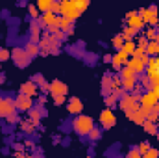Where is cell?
Masks as SVG:
<instances>
[{"label": "cell", "mask_w": 159, "mask_h": 158, "mask_svg": "<svg viewBox=\"0 0 159 158\" xmlns=\"http://www.w3.org/2000/svg\"><path fill=\"white\" fill-rule=\"evenodd\" d=\"M93 126H94V125H93V119L87 117V116H81V114H80L78 117L74 119V130L78 132L80 136H87Z\"/></svg>", "instance_id": "cell-1"}, {"label": "cell", "mask_w": 159, "mask_h": 158, "mask_svg": "<svg viewBox=\"0 0 159 158\" xmlns=\"http://www.w3.org/2000/svg\"><path fill=\"white\" fill-rule=\"evenodd\" d=\"M59 11H61L67 19H70V21H74L76 17H80V11L76 9V6H74L72 0H61V2H59Z\"/></svg>", "instance_id": "cell-2"}, {"label": "cell", "mask_w": 159, "mask_h": 158, "mask_svg": "<svg viewBox=\"0 0 159 158\" xmlns=\"http://www.w3.org/2000/svg\"><path fill=\"white\" fill-rule=\"evenodd\" d=\"M11 58H13V62L17 63V65H28V62H30V54L26 52V48H15V50H11Z\"/></svg>", "instance_id": "cell-3"}, {"label": "cell", "mask_w": 159, "mask_h": 158, "mask_svg": "<svg viewBox=\"0 0 159 158\" xmlns=\"http://www.w3.org/2000/svg\"><path fill=\"white\" fill-rule=\"evenodd\" d=\"M100 123H102L104 128H111V126L117 123V117H115V114H113L111 108H106V110L100 114Z\"/></svg>", "instance_id": "cell-4"}, {"label": "cell", "mask_w": 159, "mask_h": 158, "mask_svg": "<svg viewBox=\"0 0 159 158\" xmlns=\"http://www.w3.org/2000/svg\"><path fill=\"white\" fill-rule=\"evenodd\" d=\"M148 63V78L152 80V82H159V58H152V60H148L146 62Z\"/></svg>", "instance_id": "cell-5"}, {"label": "cell", "mask_w": 159, "mask_h": 158, "mask_svg": "<svg viewBox=\"0 0 159 158\" xmlns=\"http://www.w3.org/2000/svg\"><path fill=\"white\" fill-rule=\"evenodd\" d=\"M141 17L144 21V24H156L157 22V9L156 7H146V9H143Z\"/></svg>", "instance_id": "cell-6"}, {"label": "cell", "mask_w": 159, "mask_h": 158, "mask_svg": "<svg viewBox=\"0 0 159 158\" xmlns=\"http://www.w3.org/2000/svg\"><path fill=\"white\" fill-rule=\"evenodd\" d=\"M159 101H157V97L154 95V91H148V93H144L143 97H141V106L144 108V110H150L152 106H156Z\"/></svg>", "instance_id": "cell-7"}, {"label": "cell", "mask_w": 159, "mask_h": 158, "mask_svg": "<svg viewBox=\"0 0 159 158\" xmlns=\"http://www.w3.org/2000/svg\"><path fill=\"white\" fill-rule=\"evenodd\" d=\"M120 108L122 110H126V112H129V110H137L139 108V104H137V97H133V95H126L122 101H120Z\"/></svg>", "instance_id": "cell-8"}, {"label": "cell", "mask_w": 159, "mask_h": 158, "mask_svg": "<svg viewBox=\"0 0 159 158\" xmlns=\"http://www.w3.org/2000/svg\"><path fill=\"white\" fill-rule=\"evenodd\" d=\"M128 26H131V28H135V30H141V28L144 26V21H143L141 15L129 13V15H128Z\"/></svg>", "instance_id": "cell-9"}, {"label": "cell", "mask_w": 159, "mask_h": 158, "mask_svg": "<svg viewBox=\"0 0 159 158\" xmlns=\"http://www.w3.org/2000/svg\"><path fill=\"white\" fill-rule=\"evenodd\" d=\"M128 65H129L135 73H141V71H144L146 60H143V58H139V56H131V60L128 62Z\"/></svg>", "instance_id": "cell-10"}, {"label": "cell", "mask_w": 159, "mask_h": 158, "mask_svg": "<svg viewBox=\"0 0 159 158\" xmlns=\"http://www.w3.org/2000/svg\"><path fill=\"white\" fill-rule=\"evenodd\" d=\"M67 86L63 84V82H59V80H54L52 84H50V93L52 95H67Z\"/></svg>", "instance_id": "cell-11"}, {"label": "cell", "mask_w": 159, "mask_h": 158, "mask_svg": "<svg viewBox=\"0 0 159 158\" xmlns=\"http://www.w3.org/2000/svg\"><path fill=\"white\" fill-rule=\"evenodd\" d=\"M15 106H17V108H20V110H30V108H32V97H30V95L20 93V95H19V99H17V102H15Z\"/></svg>", "instance_id": "cell-12"}, {"label": "cell", "mask_w": 159, "mask_h": 158, "mask_svg": "<svg viewBox=\"0 0 159 158\" xmlns=\"http://www.w3.org/2000/svg\"><path fill=\"white\" fill-rule=\"evenodd\" d=\"M15 110L13 102L7 101V99H0V116H11Z\"/></svg>", "instance_id": "cell-13"}, {"label": "cell", "mask_w": 159, "mask_h": 158, "mask_svg": "<svg viewBox=\"0 0 159 158\" xmlns=\"http://www.w3.org/2000/svg\"><path fill=\"white\" fill-rule=\"evenodd\" d=\"M128 56H129V54H126L122 48H119V54H115L111 62H113V65H115V67H122V65L128 62Z\"/></svg>", "instance_id": "cell-14"}, {"label": "cell", "mask_w": 159, "mask_h": 158, "mask_svg": "<svg viewBox=\"0 0 159 158\" xmlns=\"http://www.w3.org/2000/svg\"><path fill=\"white\" fill-rule=\"evenodd\" d=\"M81 110H83V104H81V101H80L78 97L70 99V102H69V112H70V114H81Z\"/></svg>", "instance_id": "cell-15"}, {"label": "cell", "mask_w": 159, "mask_h": 158, "mask_svg": "<svg viewBox=\"0 0 159 158\" xmlns=\"http://www.w3.org/2000/svg\"><path fill=\"white\" fill-rule=\"evenodd\" d=\"M35 91H37V87H35V84H32V82H26V84L20 87V93L30 95V97H34V95H35Z\"/></svg>", "instance_id": "cell-16"}, {"label": "cell", "mask_w": 159, "mask_h": 158, "mask_svg": "<svg viewBox=\"0 0 159 158\" xmlns=\"http://www.w3.org/2000/svg\"><path fill=\"white\" fill-rule=\"evenodd\" d=\"M146 54H159V41H150L146 43Z\"/></svg>", "instance_id": "cell-17"}, {"label": "cell", "mask_w": 159, "mask_h": 158, "mask_svg": "<svg viewBox=\"0 0 159 158\" xmlns=\"http://www.w3.org/2000/svg\"><path fill=\"white\" fill-rule=\"evenodd\" d=\"M135 48H137V47H135V43H133L131 39H124L122 50H124L126 54H133V52H135Z\"/></svg>", "instance_id": "cell-18"}, {"label": "cell", "mask_w": 159, "mask_h": 158, "mask_svg": "<svg viewBox=\"0 0 159 158\" xmlns=\"http://www.w3.org/2000/svg\"><path fill=\"white\" fill-rule=\"evenodd\" d=\"M57 24H59V28H63V30H67V32H72V21L70 19H67V17H63V19H57Z\"/></svg>", "instance_id": "cell-19"}, {"label": "cell", "mask_w": 159, "mask_h": 158, "mask_svg": "<svg viewBox=\"0 0 159 158\" xmlns=\"http://www.w3.org/2000/svg\"><path fill=\"white\" fill-rule=\"evenodd\" d=\"M74 2V6H76V9L80 11V15L87 9V6H89V0H72Z\"/></svg>", "instance_id": "cell-20"}, {"label": "cell", "mask_w": 159, "mask_h": 158, "mask_svg": "<svg viewBox=\"0 0 159 158\" xmlns=\"http://www.w3.org/2000/svg\"><path fill=\"white\" fill-rule=\"evenodd\" d=\"M122 87L128 89V91H131V89L135 87V77H131V78H122Z\"/></svg>", "instance_id": "cell-21"}, {"label": "cell", "mask_w": 159, "mask_h": 158, "mask_svg": "<svg viewBox=\"0 0 159 158\" xmlns=\"http://www.w3.org/2000/svg\"><path fill=\"white\" fill-rule=\"evenodd\" d=\"M52 7V0H37V9L41 11H48Z\"/></svg>", "instance_id": "cell-22"}, {"label": "cell", "mask_w": 159, "mask_h": 158, "mask_svg": "<svg viewBox=\"0 0 159 158\" xmlns=\"http://www.w3.org/2000/svg\"><path fill=\"white\" fill-rule=\"evenodd\" d=\"M26 52H28L30 56H35V54L39 52V47L35 45V41H32V43H28V45H26Z\"/></svg>", "instance_id": "cell-23"}, {"label": "cell", "mask_w": 159, "mask_h": 158, "mask_svg": "<svg viewBox=\"0 0 159 158\" xmlns=\"http://www.w3.org/2000/svg\"><path fill=\"white\" fill-rule=\"evenodd\" d=\"M143 116H144V114H143ZM143 116H137L135 110H129V112H128V117L131 119V121H135V123H143Z\"/></svg>", "instance_id": "cell-24"}, {"label": "cell", "mask_w": 159, "mask_h": 158, "mask_svg": "<svg viewBox=\"0 0 159 158\" xmlns=\"http://www.w3.org/2000/svg\"><path fill=\"white\" fill-rule=\"evenodd\" d=\"M120 75H122V78H131V77H135V71L128 65L126 69H122V73H120Z\"/></svg>", "instance_id": "cell-25"}, {"label": "cell", "mask_w": 159, "mask_h": 158, "mask_svg": "<svg viewBox=\"0 0 159 158\" xmlns=\"http://www.w3.org/2000/svg\"><path fill=\"white\" fill-rule=\"evenodd\" d=\"M124 39H126L124 36H117V37L113 39V47H115V48H122V45H124Z\"/></svg>", "instance_id": "cell-26"}, {"label": "cell", "mask_w": 159, "mask_h": 158, "mask_svg": "<svg viewBox=\"0 0 159 158\" xmlns=\"http://www.w3.org/2000/svg\"><path fill=\"white\" fill-rule=\"evenodd\" d=\"M9 58H11V52H9V50H6V48H0V62L9 60Z\"/></svg>", "instance_id": "cell-27"}, {"label": "cell", "mask_w": 159, "mask_h": 158, "mask_svg": "<svg viewBox=\"0 0 159 158\" xmlns=\"http://www.w3.org/2000/svg\"><path fill=\"white\" fill-rule=\"evenodd\" d=\"M144 37H146V39H154V37H156V28H154V26H150V28L146 30Z\"/></svg>", "instance_id": "cell-28"}, {"label": "cell", "mask_w": 159, "mask_h": 158, "mask_svg": "<svg viewBox=\"0 0 159 158\" xmlns=\"http://www.w3.org/2000/svg\"><path fill=\"white\" fill-rule=\"evenodd\" d=\"M30 117H32V121H35V123H37L39 117H41V110H37V108H35V110H32V112H30Z\"/></svg>", "instance_id": "cell-29"}, {"label": "cell", "mask_w": 159, "mask_h": 158, "mask_svg": "<svg viewBox=\"0 0 159 158\" xmlns=\"http://www.w3.org/2000/svg\"><path fill=\"white\" fill-rule=\"evenodd\" d=\"M89 136H91V140H98V138H100V130L93 126V128H91V132H89Z\"/></svg>", "instance_id": "cell-30"}, {"label": "cell", "mask_w": 159, "mask_h": 158, "mask_svg": "<svg viewBox=\"0 0 159 158\" xmlns=\"http://www.w3.org/2000/svg\"><path fill=\"white\" fill-rule=\"evenodd\" d=\"M144 128H146V132H148V134H156V132H157V128H156L152 123H146V125H144Z\"/></svg>", "instance_id": "cell-31"}, {"label": "cell", "mask_w": 159, "mask_h": 158, "mask_svg": "<svg viewBox=\"0 0 159 158\" xmlns=\"http://www.w3.org/2000/svg\"><path fill=\"white\" fill-rule=\"evenodd\" d=\"M144 156H148V158L154 156V158H156V156H159V151H156V149H148V151L144 153Z\"/></svg>", "instance_id": "cell-32"}, {"label": "cell", "mask_w": 159, "mask_h": 158, "mask_svg": "<svg viewBox=\"0 0 159 158\" xmlns=\"http://www.w3.org/2000/svg\"><path fill=\"white\" fill-rule=\"evenodd\" d=\"M54 102L56 104H63L65 102V95H54Z\"/></svg>", "instance_id": "cell-33"}, {"label": "cell", "mask_w": 159, "mask_h": 158, "mask_svg": "<svg viewBox=\"0 0 159 158\" xmlns=\"http://www.w3.org/2000/svg\"><path fill=\"white\" fill-rule=\"evenodd\" d=\"M135 156H141V151L139 149H133V151L128 153V158H135Z\"/></svg>", "instance_id": "cell-34"}, {"label": "cell", "mask_w": 159, "mask_h": 158, "mask_svg": "<svg viewBox=\"0 0 159 158\" xmlns=\"http://www.w3.org/2000/svg\"><path fill=\"white\" fill-rule=\"evenodd\" d=\"M135 32H137V30H135V28H131V26H128V28H126V30H124V37H126V36H133V34H135Z\"/></svg>", "instance_id": "cell-35"}, {"label": "cell", "mask_w": 159, "mask_h": 158, "mask_svg": "<svg viewBox=\"0 0 159 158\" xmlns=\"http://www.w3.org/2000/svg\"><path fill=\"white\" fill-rule=\"evenodd\" d=\"M28 9H30V15H32V17H37V15H39V11H37V7H35V6H30Z\"/></svg>", "instance_id": "cell-36"}, {"label": "cell", "mask_w": 159, "mask_h": 158, "mask_svg": "<svg viewBox=\"0 0 159 158\" xmlns=\"http://www.w3.org/2000/svg\"><path fill=\"white\" fill-rule=\"evenodd\" d=\"M152 91H154V95L157 97V101H159V82H156V84H154V87H152Z\"/></svg>", "instance_id": "cell-37"}, {"label": "cell", "mask_w": 159, "mask_h": 158, "mask_svg": "<svg viewBox=\"0 0 159 158\" xmlns=\"http://www.w3.org/2000/svg\"><path fill=\"white\" fill-rule=\"evenodd\" d=\"M113 102H115V97H113V95H109V97L106 99V104H107V106H111Z\"/></svg>", "instance_id": "cell-38"}, {"label": "cell", "mask_w": 159, "mask_h": 158, "mask_svg": "<svg viewBox=\"0 0 159 158\" xmlns=\"http://www.w3.org/2000/svg\"><path fill=\"white\" fill-rule=\"evenodd\" d=\"M146 151H148V143H146V141H144V143H143V145H141V155H144V153H146Z\"/></svg>", "instance_id": "cell-39"}, {"label": "cell", "mask_w": 159, "mask_h": 158, "mask_svg": "<svg viewBox=\"0 0 159 158\" xmlns=\"http://www.w3.org/2000/svg\"><path fill=\"white\" fill-rule=\"evenodd\" d=\"M22 130H24V132H32V125H26V123H24V125H22Z\"/></svg>", "instance_id": "cell-40"}, {"label": "cell", "mask_w": 159, "mask_h": 158, "mask_svg": "<svg viewBox=\"0 0 159 158\" xmlns=\"http://www.w3.org/2000/svg\"><path fill=\"white\" fill-rule=\"evenodd\" d=\"M157 30H159V21H157Z\"/></svg>", "instance_id": "cell-41"}]
</instances>
